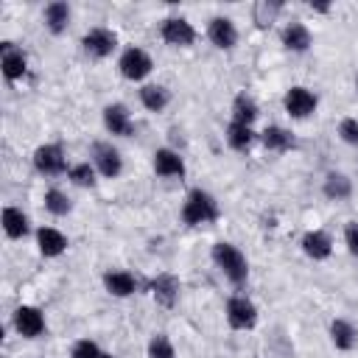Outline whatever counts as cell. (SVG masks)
I'll return each instance as SVG.
<instances>
[{"mask_svg":"<svg viewBox=\"0 0 358 358\" xmlns=\"http://www.w3.org/2000/svg\"><path fill=\"white\" fill-rule=\"evenodd\" d=\"M221 218V207L215 201L213 193L201 190V187H193L185 201H182V221L187 227H207V224H215Z\"/></svg>","mask_w":358,"mask_h":358,"instance_id":"1","label":"cell"},{"mask_svg":"<svg viewBox=\"0 0 358 358\" xmlns=\"http://www.w3.org/2000/svg\"><path fill=\"white\" fill-rule=\"evenodd\" d=\"M213 263L218 266V271L232 282V285H243L249 280V260L246 255L229 243V241H218L213 246Z\"/></svg>","mask_w":358,"mask_h":358,"instance_id":"2","label":"cell"},{"mask_svg":"<svg viewBox=\"0 0 358 358\" xmlns=\"http://www.w3.org/2000/svg\"><path fill=\"white\" fill-rule=\"evenodd\" d=\"M117 70H120V76H123L126 81H143V78L151 76L154 59H151L143 48L129 45V48H123V53H120V59H117Z\"/></svg>","mask_w":358,"mask_h":358,"instance_id":"3","label":"cell"},{"mask_svg":"<svg viewBox=\"0 0 358 358\" xmlns=\"http://www.w3.org/2000/svg\"><path fill=\"white\" fill-rule=\"evenodd\" d=\"M81 50L90 56V59H109L115 50H117V34L112 28H103V25H95L90 28L84 36H81Z\"/></svg>","mask_w":358,"mask_h":358,"instance_id":"4","label":"cell"},{"mask_svg":"<svg viewBox=\"0 0 358 358\" xmlns=\"http://www.w3.org/2000/svg\"><path fill=\"white\" fill-rule=\"evenodd\" d=\"M224 313H227V324L232 330H252L257 324V305L243 294L229 296Z\"/></svg>","mask_w":358,"mask_h":358,"instance_id":"5","label":"cell"},{"mask_svg":"<svg viewBox=\"0 0 358 358\" xmlns=\"http://www.w3.org/2000/svg\"><path fill=\"white\" fill-rule=\"evenodd\" d=\"M31 159H34V168H36L42 176H59V173L70 171V168H67V154H64V148H62L59 143H45V145H39Z\"/></svg>","mask_w":358,"mask_h":358,"instance_id":"6","label":"cell"},{"mask_svg":"<svg viewBox=\"0 0 358 358\" xmlns=\"http://www.w3.org/2000/svg\"><path fill=\"white\" fill-rule=\"evenodd\" d=\"M92 165H95V171L101 173V176H106V179H117L120 173H123V157H120V151L112 145V143H106V140H98V143H92Z\"/></svg>","mask_w":358,"mask_h":358,"instance_id":"7","label":"cell"},{"mask_svg":"<svg viewBox=\"0 0 358 358\" xmlns=\"http://www.w3.org/2000/svg\"><path fill=\"white\" fill-rule=\"evenodd\" d=\"M282 106H285V112H288V117H294V120H305V117H310L313 112H316V106H319V98H316V92H310L308 87H291L285 95H282Z\"/></svg>","mask_w":358,"mask_h":358,"instance_id":"8","label":"cell"},{"mask_svg":"<svg viewBox=\"0 0 358 358\" xmlns=\"http://www.w3.org/2000/svg\"><path fill=\"white\" fill-rule=\"evenodd\" d=\"M0 73L8 84L20 81L28 73V56L22 48H17L14 42H3L0 45Z\"/></svg>","mask_w":358,"mask_h":358,"instance_id":"9","label":"cell"},{"mask_svg":"<svg viewBox=\"0 0 358 358\" xmlns=\"http://www.w3.org/2000/svg\"><path fill=\"white\" fill-rule=\"evenodd\" d=\"M11 322H14V330L22 336V338H39L45 333V313L34 305H20L14 313H11Z\"/></svg>","mask_w":358,"mask_h":358,"instance_id":"10","label":"cell"},{"mask_svg":"<svg viewBox=\"0 0 358 358\" xmlns=\"http://www.w3.org/2000/svg\"><path fill=\"white\" fill-rule=\"evenodd\" d=\"M162 39L173 48H190L196 42V28L185 20V17H168L162 20V28H159Z\"/></svg>","mask_w":358,"mask_h":358,"instance_id":"11","label":"cell"},{"mask_svg":"<svg viewBox=\"0 0 358 358\" xmlns=\"http://www.w3.org/2000/svg\"><path fill=\"white\" fill-rule=\"evenodd\" d=\"M148 291H151V296L157 299V305H162V308H173V305L179 302L182 282H179L176 274L162 271V274H157V277L148 282Z\"/></svg>","mask_w":358,"mask_h":358,"instance_id":"12","label":"cell"},{"mask_svg":"<svg viewBox=\"0 0 358 358\" xmlns=\"http://www.w3.org/2000/svg\"><path fill=\"white\" fill-rule=\"evenodd\" d=\"M103 129L112 137H131L134 134V120L123 103H109L103 106Z\"/></svg>","mask_w":358,"mask_h":358,"instance_id":"13","label":"cell"},{"mask_svg":"<svg viewBox=\"0 0 358 358\" xmlns=\"http://www.w3.org/2000/svg\"><path fill=\"white\" fill-rule=\"evenodd\" d=\"M101 282H103L106 294H109V296H117V299L131 296V294L137 291V285H140L137 277H134L131 271H126V268H109V271H103Z\"/></svg>","mask_w":358,"mask_h":358,"instance_id":"14","label":"cell"},{"mask_svg":"<svg viewBox=\"0 0 358 358\" xmlns=\"http://www.w3.org/2000/svg\"><path fill=\"white\" fill-rule=\"evenodd\" d=\"M207 36L218 50H232L238 45V28L229 17H213L207 22Z\"/></svg>","mask_w":358,"mask_h":358,"instance_id":"15","label":"cell"},{"mask_svg":"<svg viewBox=\"0 0 358 358\" xmlns=\"http://www.w3.org/2000/svg\"><path fill=\"white\" fill-rule=\"evenodd\" d=\"M154 173L162 179H182L185 176V159L173 148H157L154 151Z\"/></svg>","mask_w":358,"mask_h":358,"instance_id":"16","label":"cell"},{"mask_svg":"<svg viewBox=\"0 0 358 358\" xmlns=\"http://www.w3.org/2000/svg\"><path fill=\"white\" fill-rule=\"evenodd\" d=\"M302 252L310 257V260H327L333 255V238L324 232V229H308L299 241Z\"/></svg>","mask_w":358,"mask_h":358,"instance_id":"17","label":"cell"},{"mask_svg":"<svg viewBox=\"0 0 358 358\" xmlns=\"http://www.w3.org/2000/svg\"><path fill=\"white\" fill-rule=\"evenodd\" d=\"M36 246L42 257H59L67 252V238L56 227H39L36 229Z\"/></svg>","mask_w":358,"mask_h":358,"instance_id":"18","label":"cell"},{"mask_svg":"<svg viewBox=\"0 0 358 358\" xmlns=\"http://www.w3.org/2000/svg\"><path fill=\"white\" fill-rule=\"evenodd\" d=\"M280 39H282V45H285L291 53H305V50L313 45V34H310V28H308L305 22H288V25L282 28Z\"/></svg>","mask_w":358,"mask_h":358,"instance_id":"19","label":"cell"},{"mask_svg":"<svg viewBox=\"0 0 358 358\" xmlns=\"http://www.w3.org/2000/svg\"><path fill=\"white\" fill-rule=\"evenodd\" d=\"M257 137H260L263 148L271 151V154H285V151H291V148L296 145L294 134H291L288 129H282V126H266Z\"/></svg>","mask_w":358,"mask_h":358,"instance_id":"20","label":"cell"},{"mask_svg":"<svg viewBox=\"0 0 358 358\" xmlns=\"http://www.w3.org/2000/svg\"><path fill=\"white\" fill-rule=\"evenodd\" d=\"M0 224H3V232H6V238H11V241H20V238H25V235L31 232L28 215H25L20 207H3Z\"/></svg>","mask_w":358,"mask_h":358,"instance_id":"21","label":"cell"},{"mask_svg":"<svg viewBox=\"0 0 358 358\" xmlns=\"http://www.w3.org/2000/svg\"><path fill=\"white\" fill-rule=\"evenodd\" d=\"M330 341H333V347L341 350V352L355 350V347H358V330H355V324L347 322V319H333V322H330Z\"/></svg>","mask_w":358,"mask_h":358,"instance_id":"22","label":"cell"},{"mask_svg":"<svg viewBox=\"0 0 358 358\" xmlns=\"http://www.w3.org/2000/svg\"><path fill=\"white\" fill-rule=\"evenodd\" d=\"M70 6L67 3H62V0H53V3H48L45 6V11H42V20H45V28L50 31V34H64L67 31V25H70Z\"/></svg>","mask_w":358,"mask_h":358,"instance_id":"23","label":"cell"},{"mask_svg":"<svg viewBox=\"0 0 358 358\" xmlns=\"http://www.w3.org/2000/svg\"><path fill=\"white\" fill-rule=\"evenodd\" d=\"M322 193L330 199V201H347L352 196V179L347 173H338V171H330L322 182Z\"/></svg>","mask_w":358,"mask_h":358,"instance_id":"24","label":"cell"},{"mask_svg":"<svg viewBox=\"0 0 358 358\" xmlns=\"http://www.w3.org/2000/svg\"><path fill=\"white\" fill-rule=\"evenodd\" d=\"M140 103L148 112H165L171 103V90L165 84H143L140 87Z\"/></svg>","mask_w":358,"mask_h":358,"instance_id":"25","label":"cell"},{"mask_svg":"<svg viewBox=\"0 0 358 358\" xmlns=\"http://www.w3.org/2000/svg\"><path fill=\"white\" fill-rule=\"evenodd\" d=\"M224 137H227V145L232 151H238V154H246L255 145V140H257V134H255L252 126H243V123H235V120H229Z\"/></svg>","mask_w":358,"mask_h":358,"instance_id":"26","label":"cell"},{"mask_svg":"<svg viewBox=\"0 0 358 358\" xmlns=\"http://www.w3.org/2000/svg\"><path fill=\"white\" fill-rule=\"evenodd\" d=\"M232 120L243 123V126H252L257 120V103H255L252 95H246V92L235 95V101H232Z\"/></svg>","mask_w":358,"mask_h":358,"instance_id":"27","label":"cell"},{"mask_svg":"<svg viewBox=\"0 0 358 358\" xmlns=\"http://www.w3.org/2000/svg\"><path fill=\"white\" fill-rule=\"evenodd\" d=\"M42 204H45V210H48L50 215H56V218H62V215H67V213L73 210V204H70L67 193H64V190H59V187H50V190H45V196H42Z\"/></svg>","mask_w":358,"mask_h":358,"instance_id":"28","label":"cell"},{"mask_svg":"<svg viewBox=\"0 0 358 358\" xmlns=\"http://www.w3.org/2000/svg\"><path fill=\"white\" fill-rule=\"evenodd\" d=\"M98 176V171H95V165L92 162H76V165H70V171H67V179L76 185V187H95V179Z\"/></svg>","mask_w":358,"mask_h":358,"instance_id":"29","label":"cell"},{"mask_svg":"<svg viewBox=\"0 0 358 358\" xmlns=\"http://www.w3.org/2000/svg\"><path fill=\"white\" fill-rule=\"evenodd\" d=\"M282 11V3H274V0H260V3H255V8H252V17H255V22L260 25V28H268L274 20H277V14Z\"/></svg>","mask_w":358,"mask_h":358,"instance_id":"30","label":"cell"},{"mask_svg":"<svg viewBox=\"0 0 358 358\" xmlns=\"http://www.w3.org/2000/svg\"><path fill=\"white\" fill-rule=\"evenodd\" d=\"M148 358H176V350H173V341L165 336V333H154L148 338Z\"/></svg>","mask_w":358,"mask_h":358,"instance_id":"31","label":"cell"},{"mask_svg":"<svg viewBox=\"0 0 358 358\" xmlns=\"http://www.w3.org/2000/svg\"><path fill=\"white\" fill-rule=\"evenodd\" d=\"M70 358H101V347L92 338H78L70 350Z\"/></svg>","mask_w":358,"mask_h":358,"instance_id":"32","label":"cell"},{"mask_svg":"<svg viewBox=\"0 0 358 358\" xmlns=\"http://www.w3.org/2000/svg\"><path fill=\"white\" fill-rule=\"evenodd\" d=\"M338 137L347 145H358V117H344L338 123Z\"/></svg>","mask_w":358,"mask_h":358,"instance_id":"33","label":"cell"},{"mask_svg":"<svg viewBox=\"0 0 358 358\" xmlns=\"http://www.w3.org/2000/svg\"><path fill=\"white\" fill-rule=\"evenodd\" d=\"M344 243H347V252L352 257H358V221H347L344 224Z\"/></svg>","mask_w":358,"mask_h":358,"instance_id":"34","label":"cell"},{"mask_svg":"<svg viewBox=\"0 0 358 358\" xmlns=\"http://www.w3.org/2000/svg\"><path fill=\"white\" fill-rule=\"evenodd\" d=\"M310 8L319 11V14H327L330 11V3H310Z\"/></svg>","mask_w":358,"mask_h":358,"instance_id":"35","label":"cell"},{"mask_svg":"<svg viewBox=\"0 0 358 358\" xmlns=\"http://www.w3.org/2000/svg\"><path fill=\"white\" fill-rule=\"evenodd\" d=\"M101 358H115V355H109V352H101Z\"/></svg>","mask_w":358,"mask_h":358,"instance_id":"36","label":"cell"},{"mask_svg":"<svg viewBox=\"0 0 358 358\" xmlns=\"http://www.w3.org/2000/svg\"><path fill=\"white\" fill-rule=\"evenodd\" d=\"M355 90H358V81H355Z\"/></svg>","mask_w":358,"mask_h":358,"instance_id":"37","label":"cell"}]
</instances>
